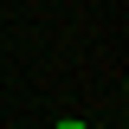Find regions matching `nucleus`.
<instances>
[{
  "label": "nucleus",
  "mask_w": 129,
  "mask_h": 129,
  "mask_svg": "<svg viewBox=\"0 0 129 129\" xmlns=\"http://www.w3.org/2000/svg\"><path fill=\"white\" fill-rule=\"evenodd\" d=\"M58 129H90V123H84V116H64V123H58Z\"/></svg>",
  "instance_id": "nucleus-1"
}]
</instances>
